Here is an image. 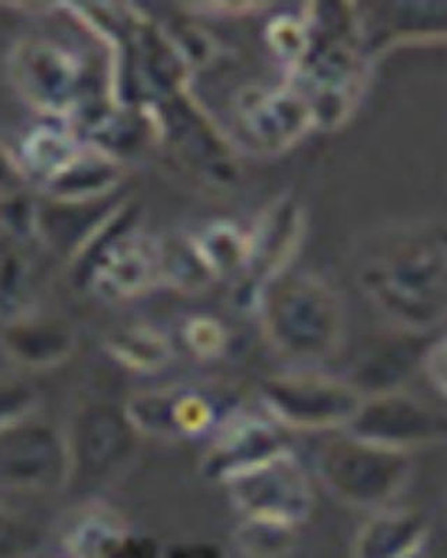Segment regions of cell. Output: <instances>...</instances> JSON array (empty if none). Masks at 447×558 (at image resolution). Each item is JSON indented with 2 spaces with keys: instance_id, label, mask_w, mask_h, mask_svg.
I'll use <instances>...</instances> for the list:
<instances>
[{
  "instance_id": "21",
  "label": "cell",
  "mask_w": 447,
  "mask_h": 558,
  "mask_svg": "<svg viewBox=\"0 0 447 558\" xmlns=\"http://www.w3.org/2000/svg\"><path fill=\"white\" fill-rule=\"evenodd\" d=\"M189 338H191L192 348H195L202 355H213L221 348L222 343L220 331L212 326L202 327V332L192 331V337L189 336Z\"/></svg>"
},
{
  "instance_id": "8",
  "label": "cell",
  "mask_w": 447,
  "mask_h": 558,
  "mask_svg": "<svg viewBox=\"0 0 447 558\" xmlns=\"http://www.w3.org/2000/svg\"><path fill=\"white\" fill-rule=\"evenodd\" d=\"M14 86L38 111L63 113L76 94L77 68L68 53L51 43L28 39L10 54Z\"/></svg>"
},
{
  "instance_id": "2",
  "label": "cell",
  "mask_w": 447,
  "mask_h": 558,
  "mask_svg": "<svg viewBox=\"0 0 447 558\" xmlns=\"http://www.w3.org/2000/svg\"><path fill=\"white\" fill-rule=\"evenodd\" d=\"M316 473L337 500L379 510L409 485L412 461L410 453L372 445L347 433L321 448Z\"/></svg>"
},
{
  "instance_id": "1",
  "label": "cell",
  "mask_w": 447,
  "mask_h": 558,
  "mask_svg": "<svg viewBox=\"0 0 447 558\" xmlns=\"http://www.w3.org/2000/svg\"><path fill=\"white\" fill-rule=\"evenodd\" d=\"M364 282L386 314L409 330H431L444 320V244L420 242L391 248L366 264Z\"/></svg>"
},
{
  "instance_id": "18",
  "label": "cell",
  "mask_w": 447,
  "mask_h": 558,
  "mask_svg": "<svg viewBox=\"0 0 447 558\" xmlns=\"http://www.w3.org/2000/svg\"><path fill=\"white\" fill-rule=\"evenodd\" d=\"M24 279L23 263L17 258L9 257L0 264V314L4 317H14L22 307Z\"/></svg>"
},
{
  "instance_id": "20",
  "label": "cell",
  "mask_w": 447,
  "mask_h": 558,
  "mask_svg": "<svg viewBox=\"0 0 447 558\" xmlns=\"http://www.w3.org/2000/svg\"><path fill=\"white\" fill-rule=\"evenodd\" d=\"M23 174L16 159L0 144V193H10L22 183Z\"/></svg>"
},
{
  "instance_id": "15",
  "label": "cell",
  "mask_w": 447,
  "mask_h": 558,
  "mask_svg": "<svg viewBox=\"0 0 447 558\" xmlns=\"http://www.w3.org/2000/svg\"><path fill=\"white\" fill-rule=\"evenodd\" d=\"M72 156L68 140L52 131H38L26 143L28 166L44 173L47 181L71 167Z\"/></svg>"
},
{
  "instance_id": "6",
  "label": "cell",
  "mask_w": 447,
  "mask_h": 558,
  "mask_svg": "<svg viewBox=\"0 0 447 558\" xmlns=\"http://www.w3.org/2000/svg\"><path fill=\"white\" fill-rule=\"evenodd\" d=\"M228 483L238 506L250 520L297 530L311 515L310 477L288 448Z\"/></svg>"
},
{
  "instance_id": "9",
  "label": "cell",
  "mask_w": 447,
  "mask_h": 558,
  "mask_svg": "<svg viewBox=\"0 0 447 558\" xmlns=\"http://www.w3.org/2000/svg\"><path fill=\"white\" fill-rule=\"evenodd\" d=\"M428 518L409 508H379L358 530L351 555L358 558H409L428 545Z\"/></svg>"
},
{
  "instance_id": "14",
  "label": "cell",
  "mask_w": 447,
  "mask_h": 558,
  "mask_svg": "<svg viewBox=\"0 0 447 558\" xmlns=\"http://www.w3.org/2000/svg\"><path fill=\"white\" fill-rule=\"evenodd\" d=\"M238 546L247 556L281 557L295 545V527L250 520L238 531Z\"/></svg>"
},
{
  "instance_id": "11",
  "label": "cell",
  "mask_w": 447,
  "mask_h": 558,
  "mask_svg": "<svg viewBox=\"0 0 447 558\" xmlns=\"http://www.w3.org/2000/svg\"><path fill=\"white\" fill-rule=\"evenodd\" d=\"M132 427L112 408L96 407L84 413L77 428L76 458L86 475H104L128 456Z\"/></svg>"
},
{
  "instance_id": "3",
  "label": "cell",
  "mask_w": 447,
  "mask_h": 558,
  "mask_svg": "<svg viewBox=\"0 0 447 558\" xmlns=\"http://www.w3.org/2000/svg\"><path fill=\"white\" fill-rule=\"evenodd\" d=\"M266 333L278 353L297 361H323L341 347L345 318L339 301L317 279H297L267 308Z\"/></svg>"
},
{
  "instance_id": "16",
  "label": "cell",
  "mask_w": 447,
  "mask_h": 558,
  "mask_svg": "<svg viewBox=\"0 0 447 558\" xmlns=\"http://www.w3.org/2000/svg\"><path fill=\"white\" fill-rule=\"evenodd\" d=\"M37 532L16 518L0 514V558L26 557L38 549Z\"/></svg>"
},
{
  "instance_id": "7",
  "label": "cell",
  "mask_w": 447,
  "mask_h": 558,
  "mask_svg": "<svg viewBox=\"0 0 447 558\" xmlns=\"http://www.w3.org/2000/svg\"><path fill=\"white\" fill-rule=\"evenodd\" d=\"M69 461L53 428L20 421L0 430V490L52 492L67 477Z\"/></svg>"
},
{
  "instance_id": "4",
  "label": "cell",
  "mask_w": 447,
  "mask_h": 558,
  "mask_svg": "<svg viewBox=\"0 0 447 558\" xmlns=\"http://www.w3.org/2000/svg\"><path fill=\"white\" fill-rule=\"evenodd\" d=\"M268 415L295 430L347 428L364 400L351 383L319 373H281L263 384Z\"/></svg>"
},
{
  "instance_id": "5",
  "label": "cell",
  "mask_w": 447,
  "mask_h": 558,
  "mask_svg": "<svg viewBox=\"0 0 447 558\" xmlns=\"http://www.w3.org/2000/svg\"><path fill=\"white\" fill-rule=\"evenodd\" d=\"M346 430L372 445L410 453L445 442L447 417L445 411L410 392L380 391L364 396Z\"/></svg>"
},
{
  "instance_id": "17",
  "label": "cell",
  "mask_w": 447,
  "mask_h": 558,
  "mask_svg": "<svg viewBox=\"0 0 447 558\" xmlns=\"http://www.w3.org/2000/svg\"><path fill=\"white\" fill-rule=\"evenodd\" d=\"M34 403L36 396L32 388L19 381L0 380V430L24 421Z\"/></svg>"
},
{
  "instance_id": "12",
  "label": "cell",
  "mask_w": 447,
  "mask_h": 558,
  "mask_svg": "<svg viewBox=\"0 0 447 558\" xmlns=\"http://www.w3.org/2000/svg\"><path fill=\"white\" fill-rule=\"evenodd\" d=\"M276 428L262 418L240 421L207 458L208 475L230 482L243 472L286 450Z\"/></svg>"
},
{
  "instance_id": "13",
  "label": "cell",
  "mask_w": 447,
  "mask_h": 558,
  "mask_svg": "<svg viewBox=\"0 0 447 558\" xmlns=\"http://www.w3.org/2000/svg\"><path fill=\"white\" fill-rule=\"evenodd\" d=\"M10 356L29 367L57 365L71 351V340L51 324L24 323L10 328L4 340Z\"/></svg>"
},
{
  "instance_id": "10",
  "label": "cell",
  "mask_w": 447,
  "mask_h": 558,
  "mask_svg": "<svg viewBox=\"0 0 447 558\" xmlns=\"http://www.w3.org/2000/svg\"><path fill=\"white\" fill-rule=\"evenodd\" d=\"M215 418V407L198 392L147 393L132 403L129 422L156 436L182 437L206 430Z\"/></svg>"
},
{
  "instance_id": "19",
  "label": "cell",
  "mask_w": 447,
  "mask_h": 558,
  "mask_svg": "<svg viewBox=\"0 0 447 558\" xmlns=\"http://www.w3.org/2000/svg\"><path fill=\"white\" fill-rule=\"evenodd\" d=\"M446 340L442 338L434 345L428 348L424 356L425 375L428 381L439 392L442 398L446 396L447 386V362H446Z\"/></svg>"
}]
</instances>
